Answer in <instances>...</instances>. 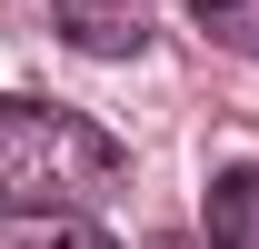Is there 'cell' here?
I'll return each instance as SVG.
<instances>
[{"instance_id":"3957f363","label":"cell","mask_w":259,"mask_h":249,"mask_svg":"<svg viewBox=\"0 0 259 249\" xmlns=\"http://www.w3.org/2000/svg\"><path fill=\"white\" fill-rule=\"evenodd\" d=\"M209 249H259V159L209 180Z\"/></svg>"},{"instance_id":"7a4b0ae2","label":"cell","mask_w":259,"mask_h":249,"mask_svg":"<svg viewBox=\"0 0 259 249\" xmlns=\"http://www.w3.org/2000/svg\"><path fill=\"white\" fill-rule=\"evenodd\" d=\"M50 20L90 60H140L150 50V0H50Z\"/></svg>"},{"instance_id":"5b68a950","label":"cell","mask_w":259,"mask_h":249,"mask_svg":"<svg viewBox=\"0 0 259 249\" xmlns=\"http://www.w3.org/2000/svg\"><path fill=\"white\" fill-rule=\"evenodd\" d=\"M190 20L220 50H239V60H259V0H190Z\"/></svg>"},{"instance_id":"277c9868","label":"cell","mask_w":259,"mask_h":249,"mask_svg":"<svg viewBox=\"0 0 259 249\" xmlns=\"http://www.w3.org/2000/svg\"><path fill=\"white\" fill-rule=\"evenodd\" d=\"M0 249H120V239H110V229H90L80 210H10Z\"/></svg>"},{"instance_id":"8992f818","label":"cell","mask_w":259,"mask_h":249,"mask_svg":"<svg viewBox=\"0 0 259 249\" xmlns=\"http://www.w3.org/2000/svg\"><path fill=\"white\" fill-rule=\"evenodd\" d=\"M150 249H199V239H150Z\"/></svg>"},{"instance_id":"6da1fadb","label":"cell","mask_w":259,"mask_h":249,"mask_svg":"<svg viewBox=\"0 0 259 249\" xmlns=\"http://www.w3.org/2000/svg\"><path fill=\"white\" fill-rule=\"evenodd\" d=\"M130 150L60 100H0V210H100Z\"/></svg>"}]
</instances>
